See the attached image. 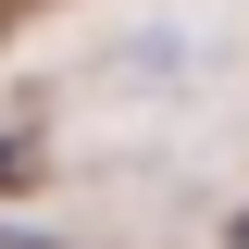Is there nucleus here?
I'll return each instance as SVG.
<instances>
[{"instance_id": "f257e3e1", "label": "nucleus", "mask_w": 249, "mask_h": 249, "mask_svg": "<svg viewBox=\"0 0 249 249\" xmlns=\"http://www.w3.org/2000/svg\"><path fill=\"white\" fill-rule=\"evenodd\" d=\"M237 249H249V212H237Z\"/></svg>"}, {"instance_id": "f03ea898", "label": "nucleus", "mask_w": 249, "mask_h": 249, "mask_svg": "<svg viewBox=\"0 0 249 249\" xmlns=\"http://www.w3.org/2000/svg\"><path fill=\"white\" fill-rule=\"evenodd\" d=\"M0 175H13V150H0Z\"/></svg>"}]
</instances>
